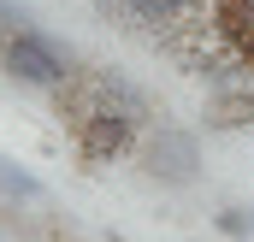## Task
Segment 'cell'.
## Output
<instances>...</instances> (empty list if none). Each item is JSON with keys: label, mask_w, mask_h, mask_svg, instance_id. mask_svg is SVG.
Returning <instances> with one entry per match:
<instances>
[{"label": "cell", "mask_w": 254, "mask_h": 242, "mask_svg": "<svg viewBox=\"0 0 254 242\" xmlns=\"http://www.w3.org/2000/svg\"><path fill=\"white\" fill-rule=\"evenodd\" d=\"M0 71L12 77V83H24V89H42V95H54L65 77L77 71V54L65 48L60 36H48V30H18V36H6V48H0Z\"/></svg>", "instance_id": "obj_1"}, {"label": "cell", "mask_w": 254, "mask_h": 242, "mask_svg": "<svg viewBox=\"0 0 254 242\" xmlns=\"http://www.w3.org/2000/svg\"><path fill=\"white\" fill-rule=\"evenodd\" d=\"M136 160H142V172L154 183H166V189H190L201 183V136H195L190 124H148L142 130V148H136Z\"/></svg>", "instance_id": "obj_2"}, {"label": "cell", "mask_w": 254, "mask_h": 242, "mask_svg": "<svg viewBox=\"0 0 254 242\" xmlns=\"http://www.w3.org/2000/svg\"><path fill=\"white\" fill-rule=\"evenodd\" d=\"M71 142H77V154H83V160L113 166V160H125V154L142 148V124L125 119V113H113V107H95L89 119L71 130Z\"/></svg>", "instance_id": "obj_3"}, {"label": "cell", "mask_w": 254, "mask_h": 242, "mask_svg": "<svg viewBox=\"0 0 254 242\" xmlns=\"http://www.w3.org/2000/svg\"><path fill=\"white\" fill-rule=\"evenodd\" d=\"M89 77H95V95H101V107H113V113L136 119L142 130L154 124V101H148V89H142V83H130L125 71H107V65H89Z\"/></svg>", "instance_id": "obj_4"}, {"label": "cell", "mask_w": 254, "mask_h": 242, "mask_svg": "<svg viewBox=\"0 0 254 242\" xmlns=\"http://www.w3.org/2000/svg\"><path fill=\"white\" fill-rule=\"evenodd\" d=\"M201 124H207V130H249V124H254V89H237V83L213 89Z\"/></svg>", "instance_id": "obj_5"}, {"label": "cell", "mask_w": 254, "mask_h": 242, "mask_svg": "<svg viewBox=\"0 0 254 242\" xmlns=\"http://www.w3.org/2000/svg\"><path fill=\"white\" fill-rule=\"evenodd\" d=\"M0 195H6V201H18V207H42V201H48V183L36 178V172H24L18 160H6V154H0Z\"/></svg>", "instance_id": "obj_6"}, {"label": "cell", "mask_w": 254, "mask_h": 242, "mask_svg": "<svg viewBox=\"0 0 254 242\" xmlns=\"http://www.w3.org/2000/svg\"><path fill=\"white\" fill-rule=\"evenodd\" d=\"M213 231L231 237V242H249L254 237V231H249V207H219V213H213Z\"/></svg>", "instance_id": "obj_7"}, {"label": "cell", "mask_w": 254, "mask_h": 242, "mask_svg": "<svg viewBox=\"0 0 254 242\" xmlns=\"http://www.w3.org/2000/svg\"><path fill=\"white\" fill-rule=\"evenodd\" d=\"M36 18H30V6L24 0H0V48H6V36H18V30H30Z\"/></svg>", "instance_id": "obj_8"}, {"label": "cell", "mask_w": 254, "mask_h": 242, "mask_svg": "<svg viewBox=\"0 0 254 242\" xmlns=\"http://www.w3.org/2000/svg\"><path fill=\"white\" fill-rule=\"evenodd\" d=\"M249 231H254V207H249Z\"/></svg>", "instance_id": "obj_9"}]
</instances>
